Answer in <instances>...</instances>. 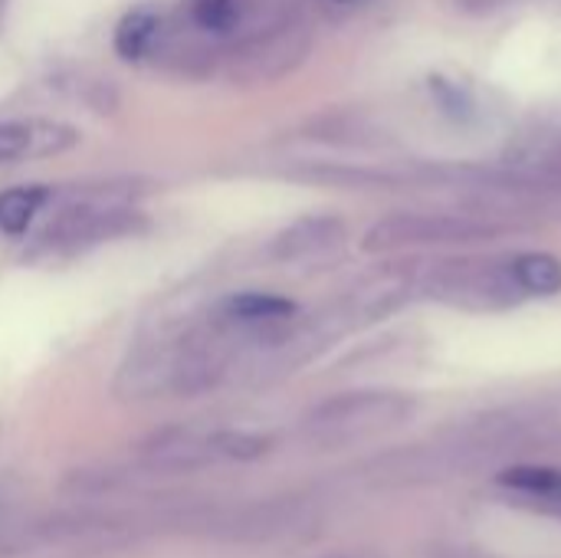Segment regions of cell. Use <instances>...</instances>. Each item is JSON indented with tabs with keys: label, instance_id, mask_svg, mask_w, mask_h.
<instances>
[{
	"label": "cell",
	"instance_id": "cell-7",
	"mask_svg": "<svg viewBox=\"0 0 561 558\" xmlns=\"http://www.w3.org/2000/svg\"><path fill=\"white\" fill-rule=\"evenodd\" d=\"M506 487L526 493V497H539V500H561V474L549 467H516L506 470L500 477Z\"/></svg>",
	"mask_w": 561,
	"mask_h": 558
},
{
	"label": "cell",
	"instance_id": "cell-4",
	"mask_svg": "<svg viewBox=\"0 0 561 558\" xmlns=\"http://www.w3.org/2000/svg\"><path fill=\"white\" fill-rule=\"evenodd\" d=\"M187 16L210 36H230L243 23V0H187Z\"/></svg>",
	"mask_w": 561,
	"mask_h": 558
},
{
	"label": "cell",
	"instance_id": "cell-3",
	"mask_svg": "<svg viewBox=\"0 0 561 558\" xmlns=\"http://www.w3.org/2000/svg\"><path fill=\"white\" fill-rule=\"evenodd\" d=\"M332 234H339V224H332V220H299L276 237L273 253L279 260H293V257H302V253L325 247L332 240Z\"/></svg>",
	"mask_w": 561,
	"mask_h": 558
},
{
	"label": "cell",
	"instance_id": "cell-5",
	"mask_svg": "<svg viewBox=\"0 0 561 558\" xmlns=\"http://www.w3.org/2000/svg\"><path fill=\"white\" fill-rule=\"evenodd\" d=\"M46 201V187H13V191H3L0 194V230L10 234V237H20L33 214L43 207Z\"/></svg>",
	"mask_w": 561,
	"mask_h": 558
},
{
	"label": "cell",
	"instance_id": "cell-2",
	"mask_svg": "<svg viewBox=\"0 0 561 558\" xmlns=\"http://www.w3.org/2000/svg\"><path fill=\"white\" fill-rule=\"evenodd\" d=\"M293 312H296V306L273 293H237L224 303V316L230 322H243V326L279 322V319H289Z\"/></svg>",
	"mask_w": 561,
	"mask_h": 558
},
{
	"label": "cell",
	"instance_id": "cell-8",
	"mask_svg": "<svg viewBox=\"0 0 561 558\" xmlns=\"http://www.w3.org/2000/svg\"><path fill=\"white\" fill-rule=\"evenodd\" d=\"M33 125L26 122H0V164L16 161L33 151Z\"/></svg>",
	"mask_w": 561,
	"mask_h": 558
},
{
	"label": "cell",
	"instance_id": "cell-6",
	"mask_svg": "<svg viewBox=\"0 0 561 558\" xmlns=\"http://www.w3.org/2000/svg\"><path fill=\"white\" fill-rule=\"evenodd\" d=\"M513 276L526 293H539V296L561 293V263L556 257H546V253L519 257L513 266Z\"/></svg>",
	"mask_w": 561,
	"mask_h": 558
},
{
	"label": "cell",
	"instance_id": "cell-1",
	"mask_svg": "<svg viewBox=\"0 0 561 558\" xmlns=\"http://www.w3.org/2000/svg\"><path fill=\"white\" fill-rule=\"evenodd\" d=\"M158 33H161V20L154 10H131L122 16V23L115 26V36H112V46L122 59L128 62H138L151 53V46L158 43Z\"/></svg>",
	"mask_w": 561,
	"mask_h": 558
},
{
	"label": "cell",
	"instance_id": "cell-9",
	"mask_svg": "<svg viewBox=\"0 0 561 558\" xmlns=\"http://www.w3.org/2000/svg\"><path fill=\"white\" fill-rule=\"evenodd\" d=\"M335 3H362V0H335Z\"/></svg>",
	"mask_w": 561,
	"mask_h": 558
}]
</instances>
